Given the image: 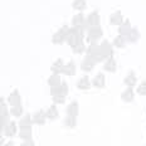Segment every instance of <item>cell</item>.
I'll return each mask as SVG.
<instances>
[{
  "label": "cell",
  "mask_w": 146,
  "mask_h": 146,
  "mask_svg": "<svg viewBox=\"0 0 146 146\" xmlns=\"http://www.w3.org/2000/svg\"><path fill=\"white\" fill-rule=\"evenodd\" d=\"M48 83H49L52 87H56V86H58V84H60V80L58 76H52L49 78V81H48Z\"/></svg>",
  "instance_id": "obj_15"
},
{
  "label": "cell",
  "mask_w": 146,
  "mask_h": 146,
  "mask_svg": "<svg viewBox=\"0 0 146 146\" xmlns=\"http://www.w3.org/2000/svg\"><path fill=\"white\" fill-rule=\"evenodd\" d=\"M45 116H47V113H44V112L40 110V111H38L34 115V116H33V122H35V123H38V125H43Z\"/></svg>",
  "instance_id": "obj_3"
},
{
  "label": "cell",
  "mask_w": 146,
  "mask_h": 146,
  "mask_svg": "<svg viewBox=\"0 0 146 146\" xmlns=\"http://www.w3.org/2000/svg\"><path fill=\"white\" fill-rule=\"evenodd\" d=\"M67 113H68V116H73V117L77 116L78 115V103L72 102L71 105L68 106V108H67Z\"/></svg>",
  "instance_id": "obj_4"
},
{
  "label": "cell",
  "mask_w": 146,
  "mask_h": 146,
  "mask_svg": "<svg viewBox=\"0 0 146 146\" xmlns=\"http://www.w3.org/2000/svg\"><path fill=\"white\" fill-rule=\"evenodd\" d=\"M47 117H48V118H50V120H53V118H57V117H58V111H57L56 106H52V107L48 110V112H47Z\"/></svg>",
  "instance_id": "obj_10"
},
{
  "label": "cell",
  "mask_w": 146,
  "mask_h": 146,
  "mask_svg": "<svg viewBox=\"0 0 146 146\" xmlns=\"http://www.w3.org/2000/svg\"><path fill=\"white\" fill-rule=\"evenodd\" d=\"M93 64H95V62L91 60L90 57H87V59L82 63V69H84V71H91V68L93 67Z\"/></svg>",
  "instance_id": "obj_11"
},
{
  "label": "cell",
  "mask_w": 146,
  "mask_h": 146,
  "mask_svg": "<svg viewBox=\"0 0 146 146\" xmlns=\"http://www.w3.org/2000/svg\"><path fill=\"white\" fill-rule=\"evenodd\" d=\"M22 112H23V108H22V106H13V108H11V113H13V116H20L22 115Z\"/></svg>",
  "instance_id": "obj_17"
},
{
  "label": "cell",
  "mask_w": 146,
  "mask_h": 146,
  "mask_svg": "<svg viewBox=\"0 0 146 146\" xmlns=\"http://www.w3.org/2000/svg\"><path fill=\"white\" fill-rule=\"evenodd\" d=\"M9 102H10V105H13V106L20 105L22 100H20V96H19V93H18V91H14V92L9 96Z\"/></svg>",
  "instance_id": "obj_2"
},
{
  "label": "cell",
  "mask_w": 146,
  "mask_h": 146,
  "mask_svg": "<svg viewBox=\"0 0 146 146\" xmlns=\"http://www.w3.org/2000/svg\"><path fill=\"white\" fill-rule=\"evenodd\" d=\"M30 123H32V118L29 115H27L23 120H20V127H30Z\"/></svg>",
  "instance_id": "obj_14"
},
{
  "label": "cell",
  "mask_w": 146,
  "mask_h": 146,
  "mask_svg": "<svg viewBox=\"0 0 146 146\" xmlns=\"http://www.w3.org/2000/svg\"><path fill=\"white\" fill-rule=\"evenodd\" d=\"M125 83L127 84L129 87H132L133 84L136 83V78H135V74L133 73H130L129 76L126 77V80H125Z\"/></svg>",
  "instance_id": "obj_13"
},
{
  "label": "cell",
  "mask_w": 146,
  "mask_h": 146,
  "mask_svg": "<svg viewBox=\"0 0 146 146\" xmlns=\"http://www.w3.org/2000/svg\"><path fill=\"white\" fill-rule=\"evenodd\" d=\"M5 146H14L13 144H11V142H8V144L7 145H5Z\"/></svg>",
  "instance_id": "obj_23"
},
{
  "label": "cell",
  "mask_w": 146,
  "mask_h": 146,
  "mask_svg": "<svg viewBox=\"0 0 146 146\" xmlns=\"http://www.w3.org/2000/svg\"><path fill=\"white\" fill-rule=\"evenodd\" d=\"M137 92H139V95H141V96H142V95H146V81L142 82V83L140 84Z\"/></svg>",
  "instance_id": "obj_20"
},
{
  "label": "cell",
  "mask_w": 146,
  "mask_h": 146,
  "mask_svg": "<svg viewBox=\"0 0 146 146\" xmlns=\"http://www.w3.org/2000/svg\"><path fill=\"white\" fill-rule=\"evenodd\" d=\"M32 136V130L30 127H22V131H20V137L24 140H29Z\"/></svg>",
  "instance_id": "obj_9"
},
{
  "label": "cell",
  "mask_w": 146,
  "mask_h": 146,
  "mask_svg": "<svg viewBox=\"0 0 146 146\" xmlns=\"http://www.w3.org/2000/svg\"><path fill=\"white\" fill-rule=\"evenodd\" d=\"M22 146H34V144H33V141L29 139V140H25V141L22 144Z\"/></svg>",
  "instance_id": "obj_22"
},
{
  "label": "cell",
  "mask_w": 146,
  "mask_h": 146,
  "mask_svg": "<svg viewBox=\"0 0 146 146\" xmlns=\"http://www.w3.org/2000/svg\"><path fill=\"white\" fill-rule=\"evenodd\" d=\"M52 71H54L56 73H58V72H63L62 60H57L56 64H53V67H52Z\"/></svg>",
  "instance_id": "obj_18"
},
{
  "label": "cell",
  "mask_w": 146,
  "mask_h": 146,
  "mask_svg": "<svg viewBox=\"0 0 146 146\" xmlns=\"http://www.w3.org/2000/svg\"><path fill=\"white\" fill-rule=\"evenodd\" d=\"M132 98H133L132 88H127V90L122 93V100H123V101H126V102H130V101H132Z\"/></svg>",
  "instance_id": "obj_6"
},
{
  "label": "cell",
  "mask_w": 146,
  "mask_h": 146,
  "mask_svg": "<svg viewBox=\"0 0 146 146\" xmlns=\"http://www.w3.org/2000/svg\"><path fill=\"white\" fill-rule=\"evenodd\" d=\"M50 93L53 96H66L68 93V88H67L66 83H62L60 86H56V87H52Z\"/></svg>",
  "instance_id": "obj_1"
},
{
  "label": "cell",
  "mask_w": 146,
  "mask_h": 146,
  "mask_svg": "<svg viewBox=\"0 0 146 146\" xmlns=\"http://www.w3.org/2000/svg\"><path fill=\"white\" fill-rule=\"evenodd\" d=\"M54 102L56 103H63L64 102V96H54Z\"/></svg>",
  "instance_id": "obj_21"
},
{
  "label": "cell",
  "mask_w": 146,
  "mask_h": 146,
  "mask_svg": "<svg viewBox=\"0 0 146 146\" xmlns=\"http://www.w3.org/2000/svg\"><path fill=\"white\" fill-rule=\"evenodd\" d=\"M74 64L71 62L68 66H66V67H63V73H66V74H68V76H72V74H74Z\"/></svg>",
  "instance_id": "obj_12"
},
{
  "label": "cell",
  "mask_w": 146,
  "mask_h": 146,
  "mask_svg": "<svg viewBox=\"0 0 146 146\" xmlns=\"http://www.w3.org/2000/svg\"><path fill=\"white\" fill-rule=\"evenodd\" d=\"M77 86L80 90H88L90 88V81H88V77H83L82 80H80V82L77 83Z\"/></svg>",
  "instance_id": "obj_8"
},
{
  "label": "cell",
  "mask_w": 146,
  "mask_h": 146,
  "mask_svg": "<svg viewBox=\"0 0 146 146\" xmlns=\"http://www.w3.org/2000/svg\"><path fill=\"white\" fill-rule=\"evenodd\" d=\"M17 132V129H15V123L14 122H9V125L7 127H4V133L7 136H13Z\"/></svg>",
  "instance_id": "obj_5"
},
{
  "label": "cell",
  "mask_w": 146,
  "mask_h": 146,
  "mask_svg": "<svg viewBox=\"0 0 146 146\" xmlns=\"http://www.w3.org/2000/svg\"><path fill=\"white\" fill-rule=\"evenodd\" d=\"M93 86L98 87V88L105 86V77H103V74H98L95 80H93Z\"/></svg>",
  "instance_id": "obj_7"
},
{
  "label": "cell",
  "mask_w": 146,
  "mask_h": 146,
  "mask_svg": "<svg viewBox=\"0 0 146 146\" xmlns=\"http://www.w3.org/2000/svg\"><path fill=\"white\" fill-rule=\"evenodd\" d=\"M115 67H116V64H115V60L113 59H110L107 63H106L105 66V69L108 72H113L115 71Z\"/></svg>",
  "instance_id": "obj_16"
},
{
  "label": "cell",
  "mask_w": 146,
  "mask_h": 146,
  "mask_svg": "<svg viewBox=\"0 0 146 146\" xmlns=\"http://www.w3.org/2000/svg\"><path fill=\"white\" fill-rule=\"evenodd\" d=\"M64 123H66L67 127H73V126H76V118L73 117V116H68V117L66 118Z\"/></svg>",
  "instance_id": "obj_19"
}]
</instances>
